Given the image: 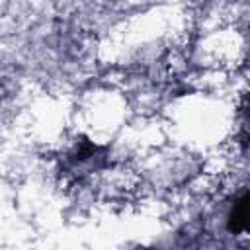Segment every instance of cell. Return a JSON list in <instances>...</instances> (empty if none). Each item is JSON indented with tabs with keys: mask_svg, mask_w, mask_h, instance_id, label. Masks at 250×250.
<instances>
[{
	"mask_svg": "<svg viewBox=\"0 0 250 250\" xmlns=\"http://www.w3.org/2000/svg\"><path fill=\"white\" fill-rule=\"evenodd\" d=\"M248 225V193L242 191L238 197H234V203L230 205V211L227 215V227L232 234H240L246 230Z\"/></svg>",
	"mask_w": 250,
	"mask_h": 250,
	"instance_id": "obj_1",
	"label": "cell"
}]
</instances>
